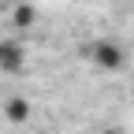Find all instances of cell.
Masks as SVG:
<instances>
[{
    "label": "cell",
    "instance_id": "2",
    "mask_svg": "<svg viewBox=\"0 0 134 134\" xmlns=\"http://www.w3.org/2000/svg\"><path fill=\"white\" fill-rule=\"evenodd\" d=\"M0 71H8V75L26 71V45L19 37H0Z\"/></svg>",
    "mask_w": 134,
    "mask_h": 134
},
{
    "label": "cell",
    "instance_id": "5",
    "mask_svg": "<svg viewBox=\"0 0 134 134\" xmlns=\"http://www.w3.org/2000/svg\"><path fill=\"white\" fill-rule=\"evenodd\" d=\"M0 8H8V0H0Z\"/></svg>",
    "mask_w": 134,
    "mask_h": 134
},
{
    "label": "cell",
    "instance_id": "3",
    "mask_svg": "<svg viewBox=\"0 0 134 134\" xmlns=\"http://www.w3.org/2000/svg\"><path fill=\"white\" fill-rule=\"evenodd\" d=\"M30 115H34V104H30L26 97H8V100H4V119H8V123L19 127V123L30 119Z\"/></svg>",
    "mask_w": 134,
    "mask_h": 134
},
{
    "label": "cell",
    "instance_id": "4",
    "mask_svg": "<svg viewBox=\"0 0 134 134\" xmlns=\"http://www.w3.org/2000/svg\"><path fill=\"white\" fill-rule=\"evenodd\" d=\"M11 19H15V26H19V30H26V26H30L34 19H37V15H34V8H30V4H15Z\"/></svg>",
    "mask_w": 134,
    "mask_h": 134
},
{
    "label": "cell",
    "instance_id": "1",
    "mask_svg": "<svg viewBox=\"0 0 134 134\" xmlns=\"http://www.w3.org/2000/svg\"><path fill=\"white\" fill-rule=\"evenodd\" d=\"M86 56H90V63L97 67V71H104V75H115V71L127 67V48L119 41H112V37H97L86 48Z\"/></svg>",
    "mask_w": 134,
    "mask_h": 134
},
{
    "label": "cell",
    "instance_id": "6",
    "mask_svg": "<svg viewBox=\"0 0 134 134\" xmlns=\"http://www.w3.org/2000/svg\"><path fill=\"white\" fill-rule=\"evenodd\" d=\"M104 134H115V130H104Z\"/></svg>",
    "mask_w": 134,
    "mask_h": 134
}]
</instances>
